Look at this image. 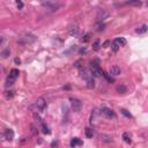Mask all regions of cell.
<instances>
[{
	"instance_id": "1",
	"label": "cell",
	"mask_w": 148,
	"mask_h": 148,
	"mask_svg": "<svg viewBox=\"0 0 148 148\" xmlns=\"http://www.w3.org/2000/svg\"><path fill=\"white\" fill-rule=\"evenodd\" d=\"M70 101H71V104H72L73 110H74V111H80V109H81V101L78 100V98H73V97H71Z\"/></svg>"
},
{
	"instance_id": "2",
	"label": "cell",
	"mask_w": 148,
	"mask_h": 148,
	"mask_svg": "<svg viewBox=\"0 0 148 148\" xmlns=\"http://www.w3.org/2000/svg\"><path fill=\"white\" fill-rule=\"evenodd\" d=\"M36 106L38 108V110H41V111H43L44 109L46 108V101L44 100L43 97H41V98H38L37 101H36Z\"/></svg>"
},
{
	"instance_id": "3",
	"label": "cell",
	"mask_w": 148,
	"mask_h": 148,
	"mask_svg": "<svg viewBox=\"0 0 148 148\" xmlns=\"http://www.w3.org/2000/svg\"><path fill=\"white\" fill-rule=\"evenodd\" d=\"M108 15H109V13L105 9H100L97 13V21L98 22H102L104 19L108 18Z\"/></svg>"
},
{
	"instance_id": "4",
	"label": "cell",
	"mask_w": 148,
	"mask_h": 148,
	"mask_svg": "<svg viewBox=\"0 0 148 148\" xmlns=\"http://www.w3.org/2000/svg\"><path fill=\"white\" fill-rule=\"evenodd\" d=\"M102 113L104 116H106L108 118H115V112H113L111 109H109V108H103L102 109Z\"/></svg>"
},
{
	"instance_id": "5",
	"label": "cell",
	"mask_w": 148,
	"mask_h": 148,
	"mask_svg": "<svg viewBox=\"0 0 148 148\" xmlns=\"http://www.w3.org/2000/svg\"><path fill=\"white\" fill-rule=\"evenodd\" d=\"M78 33H79V27L76 24H72L68 27V34H70L71 36L76 35Z\"/></svg>"
},
{
	"instance_id": "6",
	"label": "cell",
	"mask_w": 148,
	"mask_h": 148,
	"mask_svg": "<svg viewBox=\"0 0 148 148\" xmlns=\"http://www.w3.org/2000/svg\"><path fill=\"white\" fill-rule=\"evenodd\" d=\"M148 31V25L147 24H141L140 27H138L136 29V33L139 34V35H142V34H146Z\"/></svg>"
},
{
	"instance_id": "7",
	"label": "cell",
	"mask_w": 148,
	"mask_h": 148,
	"mask_svg": "<svg viewBox=\"0 0 148 148\" xmlns=\"http://www.w3.org/2000/svg\"><path fill=\"white\" fill-rule=\"evenodd\" d=\"M91 75L93 76H95V78H98V76H101V75H103L104 73H103V71L101 70L100 67H95V68H91Z\"/></svg>"
},
{
	"instance_id": "8",
	"label": "cell",
	"mask_w": 148,
	"mask_h": 148,
	"mask_svg": "<svg viewBox=\"0 0 148 148\" xmlns=\"http://www.w3.org/2000/svg\"><path fill=\"white\" fill-rule=\"evenodd\" d=\"M5 137L8 141H12L13 139H14V131L10 130V128H7V130L5 131Z\"/></svg>"
},
{
	"instance_id": "9",
	"label": "cell",
	"mask_w": 148,
	"mask_h": 148,
	"mask_svg": "<svg viewBox=\"0 0 148 148\" xmlns=\"http://www.w3.org/2000/svg\"><path fill=\"white\" fill-rule=\"evenodd\" d=\"M105 29V24L103 22H97L95 23V25H94V30L97 31V33H100V31H103Z\"/></svg>"
},
{
	"instance_id": "10",
	"label": "cell",
	"mask_w": 148,
	"mask_h": 148,
	"mask_svg": "<svg viewBox=\"0 0 148 148\" xmlns=\"http://www.w3.org/2000/svg\"><path fill=\"white\" fill-rule=\"evenodd\" d=\"M42 5L45 6V7L51 8L52 10H57V8L59 7V5H57V4H55V3H49V1H46V3H42Z\"/></svg>"
},
{
	"instance_id": "11",
	"label": "cell",
	"mask_w": 148,
	"mask_h": 148,
	"mask_svg": "<svg viewBox=\"0 0 148 148\" xmlns=\"http://www.w3.org/2000/svg\"><path fill=\"white\" fill-rule=\"evenodd\" d=\"M110 74L112 75H118V74H120V68L118 67L117 65H113L110 67Z\"/></svg>"
},
{
	"instance_id": "12",
	"label": "cell",
	"mask_w": 148,
	"mask_h": 148,
	"mask_svg": "<svg viewBox=\"0 0 148 148\" xmlns=\"http://www.w3.org/2000/svg\"><path fill=\"white\" fill-rule=\"evenodd\" d=\"M113 42L117 44L118 46H125L126 45V39L125 38H123V37H119V38H116Z\"/></svg>"
},
{
	"instance_id": "13",
	"label": "cell",
	"mask_w": 148,
	"mask_h": 148,
	"mask_svg": "<svg viewBox=\"0 0 148 148\" xmlns=\"http://www.w3.org/2000/svg\"><path fill=\"white\" fill-rule=\"evenodd\" d=\"M38 123L41 124V127H42V131H43V133H45V134H50L51 132H50V130H49V127H48V126L45 125V124L43 123L42 120H41V122H38Z\"/></svg>"
},
{
	"instance_id": "14",
	"label": "cell",
	"mask_w": 148,
	"mask_h": 148,
	"mask_svg": "<svg viewBox=\"0 0 148 148\" xmlns=\"http://www.w3.org/2000/svg\"><path fill=\"white\" fill-rule=\"evenodd\" d=\"M19 74H20V72H19V70H16V68H13L9 72V76L13 79H16L19 76Z\"/></svg>"
},
{
	"instance_id": "15",
	"label": "cell",
	"mask_w": 148,
	"mask_h": 148,
	"mask_svg": "<svg viewBox=\"0 0 148 148\" xmlns=\"http://www.w3.org/2000/svg\"><path fill=\"white\" fill-rule=\"evenodd\" d=\"M116 90H117V93H119V94H124V93H126L127 88H126V86L120 85V86H118V87L116 88Z\"/></svg>"
},
{
	"instance_id": "16",
	"label": "cell",
	"mask_w": 148,
	"mask_h": 148,
	"mask_svg": "<svg viewBox=\"0 0 148 148\" xmlns=\"http://www.w3.org/2000/svg\"><path fill=\"white\" fill-rule=\"evenodd\" d=\"M81 76H82L83 79H86V80L88 81V80H90L93 75H91V73H88L87 71H82V72H81Z\"/></svg>"
},
{
	"instance_id": "17",
	"label": "cell",
	"mask_w": 148,
	"mask_h": 148,
	"mask_svg": "<svg viewBox=\"0 0 148 148\" xmlns=\"http://www.w3.org/2000/svg\"><path fill=\"white\" fill-rule=\"evenodd\" d=\"M76 145H82V141H81L79 138H74V139H72V141H71V146H72V147L74 148Z\"/></svg>"
},
{
	"instance_id": "18",
	"label": "cell",
	"mask_w": 148,
	"mask_h": 148,
	"mask_svg": "<svg viewBox=\"0 0 148 148\" xmlns=\"http://www.w3.org/2000/svg\"><path fill=\"white\" fill-rule=\"evenodd\" d=\"M14 81H15V79H13V78H10V76H8L7 79H6V83H5V86L6 87H10V86H13L14 85Z\"/></svg>"
},
{
	"instance_id": "19",
	"label": "cell",
	"mask_w": 148,
	"mask_h": 148,
	"mask_svg": "<svg viewBox=\"0 0 148 148\" xmlns=\"http://www.w3.org/2000/svg\"><path fill=\"white\" fill-rule=\"evenodd\" d=\"M123 139H124V141H125L126 143H131V142H132V139H131V136L128 134V133H124V134H123Z\"/></svg>"
},
{
	"instance_id": "20",
	"label": "cell",
	"mask_w": 148,
	"mask_h": 148,
	"mask_svg": "<svg viewBox=\"0 0 148 148\" xmlns=\"http://www.w3.org/2000/svg\"><path fill=\"white\" fill-rule=\"evenodd\" d=\"M100 60L98 59H94L90 61V68H95V67H100Z\"/></svg>"
},
{
	"instance_id": "21",
	"label": "cell",
	"mask_w": 148,
	"mask_h": 148,
	"mask_svg": "<svg viewBox=\"0 0 148 148\" xmlns=\"http://www.w3.org/2000/svg\"><path fill=\"white\" fill-rule=\"evenodd\" d=\"M74 67H75V68H82L83 67V60H82V59L76 60L75 63H74Z\"/></svg>"
},
{
	"instance_id": "22",
	"label": "cell",
	"mask_w": 148,
	"mask_h": 148,
	"mask_svg": "<svg viewBox=\"0 0 148 148\" xmlns=\"http://www.w3.org/2000/svg\"><path fill=\"white\" fill-rule=\"evenodd\" d=\"M87 87L89 88V89H94V88H95V81H94L93 79L88 80L87 81Z\"/></svg>"
},
{
	"instance_id": "23",
	"label": "cell",
	"mask_w": 148,
	"mask_h": 148,
	"mask_svg": "<svg viewBox=\"0 0 148 148\" xmlns=\"http://www.w3.org/2000/svg\"><path fill=\"white\" fill-rule=\"evenodd\" d=\"M93 136H94V132H93V130L91 128H86V137L87 138H93Z\"/></svg>"
},
{
	"instance_id": "24",
	"label": "cell",
	"mask_w": 148,
	"mask_h": 148,
	"mask_svg": "<svg viewBox=\"0 0 148 148\" xmlns=\"http://www.w3.org/2000/svg\"><path fill=\"white\" fill-rule=\"evenodd\" d=\"M14 96V91L13 90H6L5 91V97L6 98H12Z\"/></svg>"
},
{
	"instance_id": "25",
	"label": "cell",
	"mask_w": 148,
	"mask_h": 148,
	"mask_svg": "<svg viewBox=\"0 0 148 148\" xmlns=\"http://www.w3.org/2000/svg\"><path fill=\"white\" fill-rule=\"evenodd\" d=\"M122 113H123L124 116H125V117H127V118H133V116L131 115V112H128L127 110H126V109H122Z\"/></svg>"
},
{
	"instance_id": "26",
	"label": "cell",
	"mask_w": 148,
	"mask_h": 148,
	"mask_svg": "<svg viewBox=\"0 0 148 148\" xmlns=\"http://www.w3.org/2000/svg\"><path fill=\"white\" fill-rule=\"evenodd\" d=\"M89 39H90V34H86V35L81 38V42L87 43V42H89Z\"/></svg>"
},
{
	"instance_id": "27",
	"label": "cell",
	"mask_w": 148,
	"mask_h": 148,
	"mask_svg": "<svg viewBox=\"0 0 148 148\" xmlns=\"http://www.w3.org/2000/svg\"><path fill=\"white\" fill-rule=\"evenodd\" d=\"M9 55H10L9 49H6V50H4L3 52H1V57H3V58H7Z\"/></svg>"
},
{
	"instance_id": "28",
	"label": "cell",
	"mask_w": 148,
	"mask_h": 148,
	"mask_svg": "<svg viewBox=\"0 0 148 148\" xmlns=\"http://www.w3.org/2000/svg\"><path fill=\"white\" fill-rule=\"evenodd\" d=\"M127 4L130 6H138V7L142 5V3H141V1H130V3H127Z\"/></svg>"
},
{
	"instance_id": "29",
	"label": "cell",
	"mask_w": 148,
	"mask_h": 148,
	"mask_svg": "<svg viewBox=\"0 0 148 148\" xmlns=\"http://www.w3.org/2000/svg\"><path fill=\"white\" fill-rule=\"evenodd\" d=\"M101 139H102L103 141H106V142H110V141H111V137L104 136V134H102V136H101Z\"/></svg>"
},
{
	"instance_id": "30",
	"label": "cell",
	"mask_w": 148,
	"mask_h": 148,
	"mask_svg": "<svg viewBox=\"0 0 148 148\" xmlns=\"http://www.w3.org/2000/svg\"><path fill=\"white\" fill-rule=\"evenodd\" d=\"M111 49H112V51H113V52H117V51L119 50V46H118L117 44H116V43L113 42L112 44H111Z\"/></svg>"
},
{
	"instance_id": "31",
	"label": "cell",
	"mask_w": 148,
	"mask_h": 148,
	"mask_svg": "<svg viewBox=\"0 0 148 148\" xmlns=\"http://www.w3.org/2000/svg\"><path fill=\"white\" fill-rule=\"evenodd\" d=\"M93 49L94 50H98V49H100V41H95V42H94Z\"/></svg>"
},
{
	"instance_id": "32",
	"label": "cell",
	"mask_w": 148,
	"mask_h": 148,
	"mask_svg": "<svg viewBox=\"0 0 148 148\" xmlns=\"http://www.w3.org/2000/svg\"><path fill=\"white\" fill-rule=\"evenodd\" d=\"M103 75L105 76V79H106V80H108V81H109V82H112V81H113V79H112V78H111V76H109V75H108V74H103Z\"/></svg>"
},
{
	"instance_id": "33",
	"label": "cell",
	"mask_w": 148,
	"mask_h": 148,
	"mask_svg": "<svg viewBox=\"0 0 148 148\" xmlns=\"http://www.w3.org/2000/svg\"><path fill=\"white\" fill-rule=\"evenodd\" d=\"M16 5H18V7L20 8V9L23 7V3H22V1H19V0H18V1H16Z\"/></svg>"
},
{
	"instance_id": "34",
	"label": "cell",
	"mask_w": 148,
	"mask_h": 148,
	"mask_svg": "<svg viewBox=\"0 0 148 148\" xmlns=\"http://www.w3.org/2000/svg\"><path fill=\"white\" fill-rule=\"evenodd\" d=\"M14 63H15L16 65H20V64H21V59H20V58H15V59H14Z\"/></svg>"
},
{
	"instance_id": "35",
	"label": "cell",
	"mask_w": 148,
	"mask_h": 148,
	"mask_svg": "<svg viewBox=\"0 0 148 148\" xmlns=\"http://www.w3.org/2000/svg\"><path fill=\"white\" fill-rule=\"evenodd\" d=\"M109 44H110V42H109V41H105V42L103 43V48H108Z\"/></svg>"
},
{
	"instance_id": "36",
	"label": "cell",
	"mask_w": 148,
	"mask_h": 148,
	"mask_svg": "<svg viewBox=\"0 0 148 148\" xmlns=\"http://www.w3.org/2000/svg\"><path fill=\"white\" fill-rule=\"evenodd\" d=\"M80 52H81V53H86V52H87V49H81Z\"/></svg>"
},
{
	"instance_id": "37",
	"label": "cell",
	"mask_w": 148,
	"mask_h": 148,
	"mask_svg": "<svg viewBox=\"0 0 148 148\" xmlns=\"http://www.w3.org/2000/svg\"><path fill=\"white\" fill-rule=\"evenodd\" d=\"M55 147H57V141H53L52 142V148H55Z\"/></svg>"
},
{
	"instance_id": "38",
	"label": "cell",
	"mask_w": 148,
	"mask_h": 148,
	"mask_svg": "<svg viewBox=\"0 0 148 148\" xmlns=\"http://www.w3.org/2000/svg\"><path fill=\"white\" fill-rule=\"evenodd\" d=\"M147 7H148V3H147Z\"/></svg>"
}]
</instances>
